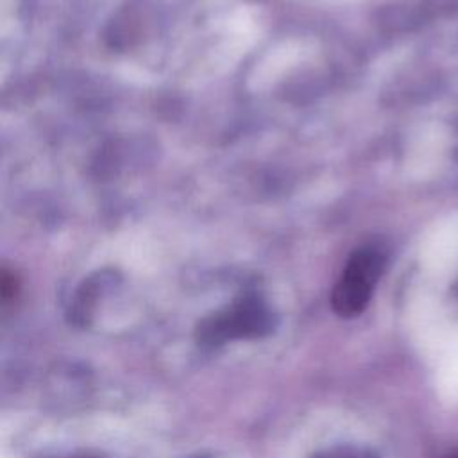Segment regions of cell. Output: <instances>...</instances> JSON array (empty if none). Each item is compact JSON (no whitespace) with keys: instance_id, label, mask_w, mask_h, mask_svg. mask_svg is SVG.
<instances>
[{"instance_id":"3957f363","label":"cell","mask_w":458,"mask_h":458,"mask_svg":"<svg viewBox=\"0 0 458 458\" xmlns=\"http://www.w3.org/2000/svg\"><path fill=\"white\" fill-rule=\"evenodd\" d=\"M313 458H377L372 451L361 449V447H351V445H340L327 449Z\"/></svg>"},{"instance_id":"7a4b0ae2","label":"cell","mask_w":458,"mask_h":458,"mask_svg":"<svg viewBox=\"0 0 458 458\" xmlns=\"http://www.w3.org/2000/svg\"><path fill=\"white\" fill-rule=\"evenodd\" d=\"M272 329V315L258 297H242L227 310L204 318L197 329L204 344H222L231 338H252Z\"/></svg>"},{"instance_id":"277c9868","label":"cell","mask_w":458,"mask_h":458,"mask_svg":"<svg viewBox=\"0 0 458 458\" xmlns=\"http://www.w3.org/2000/svg\"><path fill=\"white\" fill-rule=\"evenodd\" d=\"M18 292V279L14 274H11L7 268H2L0 272V293L2 299H11Z\"/></svg>"},{"instance_id":"5b68a950","label":"cell","mask_w":458,"mask_h":458,"mask_svg":"<svg viewBox=\"0 0 458 458\" xmlns=\"http://www.w3.org/2000/svg\"><path fill=\"white\" fill-rule=\"evenodd\" d=\"M444 458H458V451H453V453H449V454H445Z\"/></svg>"},{"instance_id":"6da1fadb","label":"cell","mask_w":458,"mask_h":458,"mask_svg":"<svg viewBox=\"0 0 458 458\" xmlns=\"http://www.w3.org/2000/svg\"><path fill=\"white\" fill-rule=\"evenodd\" d=\"M385 263V252L376 245H363L351 254L331 292V306L338 317L351 318L367 308Z\"/></svg>"}]
</instances>
